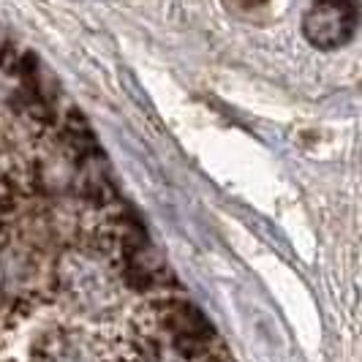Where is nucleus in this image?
Listing matches in <instances>:
<instances>
[{
    "mask_svg": "<svg viewBox=\"0 0 362 362\" xmlns=\"http://www.w3.org/2000/svg\"><path fill=\"white\" fill-rule=\"evenodd\" d=\"M54 291L71 325L104 329L123 325L131 313L128 272L117 237L112 245L69 248L54 267Z\"/></svg>",
    "mask_w": 362,
    "mask_h": 362,
    "instance_id": "obj_2",
    "label": "nucleus"
},
{
    "mask_svg": "<svg viewBox=\"0 0 362 362\" xmlns=\"http://www.w3.org/2000/svg\"><path fill=\"white\" fill-rule=\"evenodd\" d=\"M362 17L360 0H310L303 14V33L316 49H341L357 36Z\"/></svg>",
    "mask_w": 362,
    "mask_h": 362,
    "instance_id": "obj_4",
    "label": "nucleus"
},
{
    "mask_svg": "<svg viewBox=\"0 0 362 362\" xmlns=\"http://www.w3.org/2000/svg\"><path fill=\"white\" fill-rule=\"evenodd\" d=\"M30 362H117L115 338L82 325H54L38 335Z\"/></svg>",
    "mask_w": 362,
    "mask_h": 362,
    "instance_id": "obj_3",
    "label": "nucleus"
},
{
    "mask_svg": "<svg viewBox=\"0 0 362 362\" xmlns=\"http://www.w3.org/2000/svg\"><path fill=\"white\" fill-rule=\"evenodd\" d=\"M232 11H237V14H254V11H259V8H264L270 0H223Z\"/></svg>",
    "mask_w": 362,
    "mask_h": 362,
    "instance_id": "obj_5",
    "label": "nucleus"
},
{
    "mask_svg": "<svg viewBox=\"0 0 362 362\" xmlns=\"http://www.w3.org/2000/svg\"><path fill=\"white\" fill-rule=\"evenodd\" d=\"M117 362H226L207 319L180 297H156L128 313L115 338Z\"/></svg>",
    "mask_w": 362,
    "mask_h": 362,
    "instance_id": "obj_1",
    "label": "nucleus"
}]
</instances>
